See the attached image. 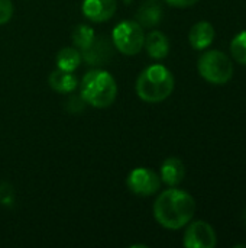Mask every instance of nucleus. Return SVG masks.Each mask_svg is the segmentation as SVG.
Returning <instances> with one entry per match:
<instances>
[{"instance_id":"f03ea898","label":"nucleus","mask_w":246,"mask_h":248,"mask_svg":"<svg viewBox=\"0 0 246 248\" xmlns=\"http://www.w3.org/2000/svg\"><path fill=\"white\" fill-rule=\"evenodd\" d=\"M174 84L175 81L171 71L161 64H154L146 67L139 74L135 89L141 100L148 103H159L171 96Z\"/></svg>"},{"instance_id":"4468645a","label":"nucleus","mask_w":246,"mask_h":248,"mask_svg":"<svg viewBox=\"0 0 246 248\" xmlns=\"http://www.w3.org/2000/svg\"><path fill=\"white\" fill-rule=\"evenodd\" d=\"M162 17V9L155 1H148L142 4L136 12V22L142 28H152L161 22Z\"/></svg>"},{"instance_id":"39448f33","label":"nucleus","mask_w":246,"mask_h":248,"mask_svg":"<svg viewBox=\"0 0 246 248\" xmlns=\"http://www.w3.org/2000/svg\"><path fill=\"white\" fill-rule=\"evenodd\" d=\"M112 42L119 52L125 55H136L144 48V28L136 20H123L115 26Z\"/></svg>"},{"instance_id":"1a4fd4ad","label":"nucleus","mask_w":246,"mask_h":248,"mask_svg":"<svg viewBox=\"0 0 246 248\" xmlns=\"http://www.w3.org/2000/svg\"><path fill=\"white\" fill-rule=\"evenodd\" d=\"M81 10L88 20L101 23L115 16L117 0H83Z\"/></svg>"},{"instance_id":"aec40b11","label":"nucleus","mask_w":246,"mask_h":248,"mask_svg":"<svg viewBox=\"0 0 246 248\" xmlns=\"http://www.w3.org/2000/svg\"><path fill=\"white\" fill-rule=\"evenodd\" d=\"M67 109L71 113H80L81 110H84V100H83V97H78V96L70 97L68 102H67Z\"/></svg>"},{"instance_id":"ddd939ff","label":"nucleus","mask_w":246,"mask_h":248,"mask_svg":"<svg viewBox=\"0 0 246 248\" xmlns=\"http://www.w3.org/2000/svg\"><path fill=\"white\" fill-rule=\"evenodd\" d=\"M48 81L51 89L58 93H71L77 87V78L72 74V71H65L61 68L52 71Z\"/></svg>"},{"instance_id":"9b49d317","label":"nucleus","mask_w":246,"mask_h":248,"mask_svg":"<svg viewBox=\"0 0 246 248\" xmlns=\"http://www.w3.org/2000/svg\"><path fill=\"white\" fill-rule=\"evenodd\" d=\"M184 176H186V167H184V163L180 158L170 157L162 163L159 177L165 185H168L171 187H175L184 180Z\"/></svg>"},{"instance_id":"2eb2a0df","label":"nucleus","mask_w":246,"mask_h":248,"mask_svg":"<svg viewBox=\"0 0 246 248\" xmlns=\"http://www.w3.org/2000/svg\"><path fill=\"white\" fill-rule=\"evenodd\" d=\"M81 52L77 48L65 46L57 54V67L65 71H74L81 64Z\"/></svg>"},{"instance_id":"dca6fc26","label":"nucleus","mask_w":246,"mask_h":248,"mask_svg":"<svg viewBox=\"0 0 246 248\" xmlns=\"http://www.w3.org/2000/svg\"><path fill=\"white\" fill-rule=\"evenodd\" d=\"M94 36H96L94 31L88 25H78L72 31V42L80 51H84L86 48H88V45L93 42Z\"/></svg>"},{"instance_id":"423d86ee","label":"nucleus","mask_w":246,"mask_h":248,"mask_svg":"<svg viewBox=\"0 0 246 248\" xmlns=\"http://www.w3.org/2000/svg\"><path fill=\"white\" fill-rule=\"evenodd\" d=\"M183 244L187 248H213L217 244L216 231L206 221H194L187 224Z\"/></svg>"},{"instance_id":"f8f14e48","label":"nucleus","mask_w":246,"mask_h":248,"mask_svg":"<svg viewBox=\"0 0 246 248\" xmlns=\"http://www.w3.org/2000/svg\"><path fill=\"white\" fill-rule=\"evenodd\" d=\"M148 55L152 57L154 60H162L168 55L170 51V42L168 38L161 32V31H152L145 36L144 42Z\"/></svg>"},{"instance_id":"20e7f679","label":"nucleus","mask_w":246,"mask_h":248,"mask_svg":"<svg viewBox=\"0 0 246 248\" xmlns=\"http://www.w3.org/2000/svg\"><path fill=\"white\" fill-rule=\"evenodd\" d=\"M197 68L206 81L216 86L226 84L233 76V64L231 58L219 49H210L202 54Z\"/></svg>"},{"instance_id":"412c9836","label":"nucleus","mask_w":246,"mask_h":248,"mask_svg":"<svg viewBox=\"0 0 246 248\" xmlns=\"http://www.w3.org/2000/svg\"><path fill=\"white\" fill-rule=\"evenodd\" d=\"M170 6L173 7H180V9H184V7H190L193 4H196L199 0H165Z\"/></svg>"},{"instance_id":"6e6552de","label":"nucleus","mask_w":246,"mask_h":248,"mask_svg":"<svg viewBox=\"0 0 246 248\" xmlns=\"http://www.w3.org/2000/svg\"><path fill=\"white\" fill-rule=\"evenodd\" d=\"M113 55V45L107 36H94L93 42L81 51V57L87 64L91 65H101L106 64Z\"/></svg>"},{"instance_id":"0eeeda50","label":"nucleus","mask_w":246,"mask_h":248,"mask_svg":"<svg viewBox=\"0 0 246 248\" xmlns=\"http://www.w3.org/2000/svg\"><path fill=\"white\" fill-rule=\"evenodd\" d=\"M128 187L138 196H152L161 187V177L149 169H135L128 176Z\"/></svg>"},{"instance_id":"f257e3e1","label":"nucleus","mask_w":246,"mask_h":248,"mask_svg":"<svg viewBox=\"0 0 246 248\" xmlns=\"http://www.w3.org/2000/svg\"><path fill=\"white\" fill-rule=\"evenodd\" d=\"M196 212L194 198L180 189L171 187L159 193L154 203V217L157 222L167 230H181L191 222Z\"/></svg>"},{"instance_id":"7ed1b4c3","label":"nucleus","mask_w":246,"mask_h":248,"mask_svg":"<svg viewBox=\"0 0 246 248\" xmlns=\"http://www.w3.org/2000/svg\"><path fill=\"white\" fill-rule=\"evenodd\" d=\"M117 96V84L110 73L103 70L88 71L81 81L83 100L97 109L109 108Z\"/></svg>"},{"instance_id":"f3484780","label":"nucleus","mask_w":246,"mask_h":248,"mask_svg":"<svg viewBox=\"0 0 246 248\" xmlns=\"http://www.w3.org/2000/svg\"><path fill=\"white\" fill-rule=\"evenodd\" d=\"M231 52L239 64L246 65V31L235 35L231 42Z\"/></svg>"},{"instance_id":"9d476101","label":"nucleus","mask_w":246,"mask_h":248,"mask_svg":"<svg viewBox=\"0 0 246 248\" xmlns=\"http://www.w3.org/2000/svg\"><path fill=\"white\" fill-rule=\"evenodd\" d=\"M215 36H216V31H215L213 25L210 22L202 20V22H197L196 25H193V28L190 29L188 41L194 49L202 51L212 45Z\"/></svg>"},{"instance_id":"4be33fe9","label":"nucleus","mask_w":246,"mask_h":248,"mask_svg":"<svg viewBox=\"0 0 246 248\" xmlns=\"http://www.w3.org/2000/svg\"><path fill=\"white\" fill-rule=\"evenodd\" d=\"M149 1H155V0H149Z\"/></svg>"},{"instance_id":"6ab92c4d","label":"nucleus","mask_w":246,"mask_h":248,"mask_svg":"<svg viewBox=\"0 0 246 248\" xmlns=\"http://www.w3.org/2000/svg\"><path fill=\"white\" fill-rule=\"evenodd\" d=\"M13 16L12 0H0V25L7 23Z\"/></svg>"},{"instance_id":"a211bd4d","label":"nucleus","mask_w":246,"mask_h":248,"mask_svg":"<svg viewBox=\"0 0 246 248\" xmlns=\"http://www.w3.org/2000/svg\"><path fill=\"white\" fill-rule=\"evenodd\" d=\"M0 205L7 208L14 205V189L7 182L0 183Z\"/></svg>"}]
</instances>
